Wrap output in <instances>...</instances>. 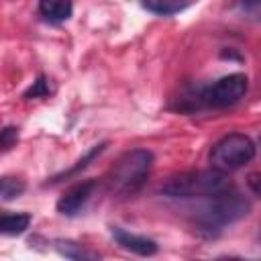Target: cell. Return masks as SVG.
Segmentation results:
<instances>
[{
  "instance_id": "8",
  "label": "cell",
  "mask_w": 261,
  "mask_h": 261,
  "mask_svg": "<svg viewBox=\"0 0 261 261\" xmlns=\"http://www.w3.org/2000/svg\"><path fill=\"white\" fill-rule=\"evenodd\" d=\"M39 16L47 22H65L71 12H73V4L71 0H39Z\"/></svg>"
},
{
  "instance_id": "4",
  "label": "cell",
  "mask_w": 261,
  "mask_h": 261,
  "mask_svg": "<svg viewBox=\"0 0 261 261\" xmlns=\"http://www.w3.org/2000/svg\"><path fill=\"white\" fill-rule=\"evenodd\" d=\"M255 157V143L243 133H230L214 143L210 151V165L222 173L241 169Z\"/></svg>"
},
{
  "instance_id": "2",
  "label": "cell",
  "mask_w": 261,
  "mask_h": 261,
  "mask_svg": "<svg viewBox=\"0 0 261 261\" xmlns=\"http://www.w3.org/2000/svg\"><path fill=\"white\" fill-rule=\"evenodd\" d=\"M153 169V153L149 149H130L118 157L108 169L104 184L112 196L128 198L135 196L147 181Z\"/></svg>"
},
{
  "instance_id": "12",
  "label": "cell",
  "mask_w": 261,
  "mask_h": 261,
  "mask_svg": "<svg viewBox=\"0 0 261 261\" xmlns=\"http://www.w3.org/2000/svg\"><path fill=\"white\" fill-rule=\"evenodd\" d=\"M24 190L22 181L12 179V177H0V200H10L16 198Z\"/></svg>"
},
{
  "instance_id": "16",
  "label": "cell",
  "mask_w": 261,
  "mask_h": 261,
  "mask_svg": "<svg viewBox=\"0 0 261 261\" xmlns=\"http://www.w3.org/2000/svg\"><path fill=\"white\" fill-rule=\"evenodd\" d=\"M249 184H251V188H253V194H259V188H257V175H255V173L251 175Z\"/></svg>"
},
{
  "instance_id": "7",
  "label": "cell",
  "mask_w": 261,
  "mask_h": 261,
  "mask_svg": "<svg viewBox=\"0 0 261 261\" xmlns=\"http://www.w3.org/2000/svg\"><path fill=\"white\" fill-rule=\"evenodd\" d=\"M110 234L112 239L116 241L118 247H122L124 251H130L135 255H141V257H151L159 251L157 243L153 239H147L143 234H135V232H128L120 226H110Z\"/></svg>"
},
{
  "instance_id": "15",
  "label": "cell",
  "mask_w": 261,
  "mask_h": 261,
  "mask_svg": "<svg viewBox=\"0 0 261 261\" xmlns=\"http://www.w3.org/2000/svg\"><path fill=\"white\" fill-rule=\"evenodd\" d=\"M18 141V128L14 126H6L0 130V151H8L16 145Z\"/></svg>"
},
{
  "instance_id": "3",
  "label": "cell",
  "mask_w": 261,
  "mask_h": 261,
  "mask_svg": "<svg viewBox=\"0 0 261 261\" xmlns=\"http://www.w3.org/2000/svg\"><path fill=\"white\" fill-rule=\"evenodd\" d=\"M230 188L226 173L210 167L200 171H186L169 177L161 186V194L169 198H206Z\"/></svg>"
},
{
  "instance_id": "11",
  "label": "cell",
  "mask_w": 261,
  "mask_h": 261,
  "mask_svg": "<svg viewBox=\"0 0 261 261\" xmlns=\"http://www.w3.org/2000/svg\"><path fill=\"white\" fill-rule=\"evenodd\" d=\"M55 249H57L59 255H63L67 259H80V261H84V259H98L96 253L86 251L82 245H77L73 241H55Z\"/></svg>"
},
{
  "instance_id": "13",
  "label": "cell",
  "mask_w": 261,
  "mask_h": 261,
  "mask_svg": "<svg viewBox=\"0 0 261 261\" xmlns=\"http://www.w3.org/2000/svg\"><path fill=\"white\" fill-rule=\"evenodd\" d=\"M232 8H234L239 14L249 16V18H253V20H257V16H259V0H237Z\"/></svg>"
},
{
  "instance_id": "6",
  "label": "cell",
  "mask_w": 261,
  "mask_h": 261,
  "mask_svg": "<svg viewBox=\"0 0 261 261\" xmlns=\"http://www.w3.org/2000/svg\"><path fill=\"white\" fill-rule=\"evenodd\" d=\"M94 190H96V181H94V179H84V181L73 184L71 188H67V190L59 196V200H57V204H55L57 212L63 214V216H73V214H77V212L88 204V200L94 196Z\"/></svg>"
},
{
  "instance_id": "5",
  "label": "cell",
  "mask_w": 261,
  "mask_h": 261,
  "mask_svg": "<svg viewBox=\"0 0 261 261\" xmlns=\"http://www.w3.org/2000/svg\"><path fill=\"white\" fill-rule=\"evenodd\" d=\"M247 90H249V77L245 73H228L216 80L212 86L204 88L200 100L204 106L210 108H226L237 104L241 98H245Z\"/></svg>"
},
{
  "instance_id": "14",
  "label": "cell",
  "mask_w": 261,
  "mask_h": 261,
  "mask_svg": "<svg viewBox=\"0 0 261 261\" xmlns=\"http://www.w3.org/2000/svg\"><path fill=\"white\" fill-rule=\"evenodd\" d=\"M49 94V82L41 75V77H37L35 82H33V86L24 92V98L27 100H33V98H45Z\"/></svg>"
},
{
  "instance_id": "1",
  "label": "cell",
  "mask_w": 261,
  "mask_h": 261,
  "mask_svg": "<svg viewBox=\"0 0 261 261\" xmlns=\"http://www.w3.org/2000/svg\"><path fill=\"white\" fill-rule=\"evenodd\" d=\"M249 210H251L249 200L241 192L226 188L218 194L202 198V204L194 212V220H196L198 230L212 237V234L220 232L226 224H232V222L245 218L249 214Z\"/></svg>"
},
{
  "instance_id": "10",
  "label": "cell",
  "mask_w": 261,
  "mask_h": 261,
  "mask_svg": "<svg viewBox=\"0 0 261 261\" xmlns=\"http://www.w3.org/2000/svg\"><path fill=\"white\" fill-rule=\"evenodd\" d=\"M141 4L153 14L171 16V14L181 12L188 6V0H141Z\"/></svg>"
},
{
  "instance_id": "9",
  "label": "cell",
  "mask_w": 261,
  "mask_h": 261,
  "mask_svg": "<svg viewBox=\"0 0 261 261\" xmlns=\"http://www.w3.org/2000/svg\"><path fill=\"white\" fill-rule=\"evenodd\" d=\"M31 216L27 212H0V234H20L29 228Z\"/></svg>"
}]
</instances>
